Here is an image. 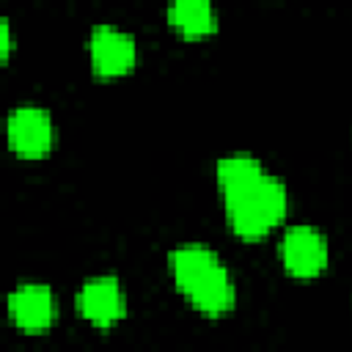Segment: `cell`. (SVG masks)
<instances>
[{"instance_id": "obj_1", "label": "cell", "mask_w": 352, "mask_h": 352, "mask_svg": "<svg viewBox=\"0 0 352 352\" xmlns=\"http://www.w3.org/2000/svg\"><path fill=\"white\" fill-rule=\"evenodd\" d=\"M217 187L234 236L245 242L264 239L289 212V198L264 165L248 154H231L217 162Z\"/></svg>"}, {"instance_id": "obj_2", "label": "cell", "mask_w": 352, "mask_h": 352, "mask_svg": "<svg viewBox=\"0 0 352 352\" xmlns=\"http://www.w3.org/2000/svg\"><path fill=\"white\" fill-rule=\"evenodd\" d=\"M168 270H170L176 289L190 300V305L198 314L209 319H220L231 314L236 302L234 283L223 261L209 248L187 245V248L173 250L168 256Z\"/></svg>"}, {"instance_id": "obj_3", "label": "cell", "mask_w": 352, "mask_h": 352, "mask_svg": "<svg viewBox=\"0 0 352 352\" xmlns=\"http://www.w3.org/2000/svg\"><path fill=\"white\" fill-rule=\"evenodd\" d=\"M280 264L292 278H316L327 267V242L311 226H294L280 239Z\"/></svg>"}, {"instance_id": "obj_4", "label": "cell", "mask_w": 352, "mask_h": 352, "mask_svg": "<svg viewBox=\"0 0 352 352\" xmlns=\"http://www.w3.org/2000/svg\"><path fill=\"white\" fill-rule=\"evenodd\" d=\"M88 52H91V69L96 77H104V80H113V77H121L126 74L132 66H135V58H138V50H135V41L110 28V25H96L91 30V38H88Z\"/></svg>"}, {"instance_id": "obj_5", "label": "cell", "mask_w": 352, "mask_h": 352, "mask_svg": "<svg viewBox=\"0 0 352 352\" xmlns=\"http://www.w3.org/2000/svg\"><path fill=\"white\" fill-rule=\"evenodd\" d=\"M8 146L16 157L25 160H38L47 157L52 148V121L47 110L41 107H19L8 116L6 124Z\"/></svg>"}, {"instance_id": "obj_6", "label": "cell", "mask_w": 352, "mask_h": 352, "mask_svg": "<svg viewBox=\"0 0 352 352\" xmlns=\"http://www.w3.org/2000/svg\"><path fill=\"white\" fill-rule=\"evenodd\" d=\"M77 314L99 330H110L126 314V300L116 278H94L77 294Z\"/></svg>"}, {"instance_id": "obj_7", "label": "cell", "mask_w": 352, "mask_h": 352, "mask_svg": "<svg viewBox=\"0 0 352 352\" xmlns=\"http://www.w3.org/2000/svg\"><path fill=\"white\" fill-rule=\"evenodd\" d=\"M8 316L22 333H47L55 322V297L47 286H22L8 297Z\"/></svg>"}, {"instance_id": "obj_8", "label": "cell", "mask_w": 352, "mask_h": 352, "mask_svg": "<svg viewBox=\"0 0 352 352\" xmlns=\"http://www.w3.org/2000/svg\"><path fill=\"white\" fill-rule=\"evenodd\" d=\"M168 22L184 38L198 41L217 30V19L212 11V0H170Z\"/></svg>"}, {"instance_id": "obj_9", "label": "cell", "mask_w": 352, "mask_h": 352, "mask_svg": "<svg viewBox=\"0 0 352 352\" xmlns=\"http://www.w3.org/2000/svg\"><path fill=\"white\" fill-rule=\"evenodd\" d=\"M0 30H3V44H0V58H3V63L8 60V55H11V25H8V19H3V25H0Z\"/></svg>"}]
</instances>
